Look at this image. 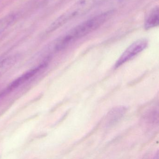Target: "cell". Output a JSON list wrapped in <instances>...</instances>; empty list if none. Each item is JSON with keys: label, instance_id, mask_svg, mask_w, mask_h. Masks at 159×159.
Masks as SVG:
<instances>
[{"label": "cell", "instance_id": "52a82bcc", "mask_svg": "<svg viewBox=\"0 0 159 159\" xmlns=\"http://www.w3.org/2000/svg\"><path fill=\"white\" fill-rule=\"evenodd\" d=\"M15 19L14 15H9L0 19V34L12 25Z\"/></svg>", "mask_w": 159, "mask_h": 159}, {"label": "cell", "instance_id": "277c9868", "mask_svg": "<svg viewBox=\"0 0 159 159\" xmlns=\"http://www.w3.org/2000/svg\"><path fill=\"white\" fill-rule=\"evenodd\" d=\"M48 65V62L47 61L43 62V64H41L39 66H38L37 67L31 69V70L27 72L26 73L23 74L22 76H20L19 78H17L15 80L11 83L10 85L6 88L5 90H3L1 93H0V98L4 97V96L7 95V94L10 93L11 91H13L15 89H16L18 86L21 85V84L25 82L26 81L28 80L30 78H32L34 75H36L40 70L44 68Z\"/></svg>", "mask_w": 159, "mask_h": 159}, {"label": "cell", "instance_id": "7a4b0ae2", "mask_svg": "<svg viewBox=\"0 0 159 159\" xmlns=\"http://www.w3.org/2000/svg\"><path fill=\"white\" fill-rule=\"evenodd\" d=\"M99 0H78L60 16L47 30V32L54 31L72 19L78 18L89 12L97 4Z\"/></svg>", "mask_w": 159, "mask_h": 159}, {"label": "cell", "instance_id": "5b68a950", "mask_svg": "<svg viewBox=\"0 0 159 159\" xmlns=\"http://www.w3.org/2000/svg\"><path fill=\"white\" fill-rule=\"evenodd\" d=\"M126 110L125 107H118L111 110L107 115V126L110 127L117 124L124 115Z\"/></svg>", "mask_w": 159, "mask_h": 159}, {"label": "cell", "instance_id": "8992f818", "mask_svg": "<svg viewBox=\"0 0 159 159\" xmlns=\"http://www.w3.org/2000/svg\"><path fill=\"white\" fill-rule=\"evenodd\" d=\"M159 7L156 6L150 12L144 24V28L146 30L158 26L159 24Z\"/></svg>", "mask_w": 159, "mask_h": 159}, {"label": "cell", "instance_id": "6da1fadb", "mask_svg": "<svg viewBox=\"0 0 159 159\" xmlns=\"http://www.w3.org/2000/svg\"><path fill=\"white\" fill-rule=\"evenodd\" d=\"M113 14L112 11L104 12L73 28L57 40L55 48V50L57 51L63 50L73 42L97 30L110 19Z\"/></svg>", "mask_w": 159, "mask_h": 159}, {"label": "cell", "instance_id": "ba28073f", "mask_svg": "<svg viewBox=\"0 0 159 159\" xmlns=\"http://www.w3.org/2000/svg\"><path fill=\"white\" fill-rule=\"evenodd\" d=\"M16 60V57H11L6 58L0 62V77L12 66Z\"/></svg>", "mask_w": 159, "mask_h": 159}, {"label": "cell", "instance_id": "3957f363", "mask_svg": "<svg viewBox=\"0 0 159 159\" xmlns=\"http://www.w3.org/2000/svg\"><path fill=\"white\" fill-rule=\"evenodd\" d=\"M148 45V41L146 39H138L129 45L119 57L115 65L118 68L124 63L132 59L133 57L144 51Z\"/></svg>", "mask_w": 159, "mask_h": 159}]
</instances>
